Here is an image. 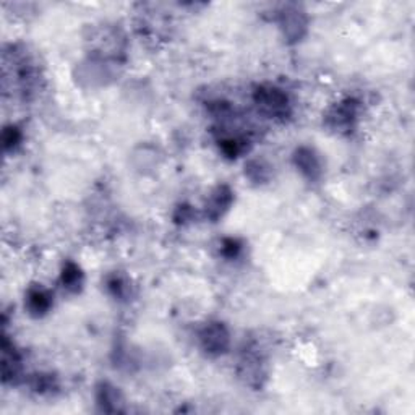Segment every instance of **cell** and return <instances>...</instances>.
Wrapping results in <instances>:
<instances>
[{
  "mask_svg": "<svg viewBox=\"0 0 415 415\" xmlns=\"http://www.w3.org/2000/svg\"><path fill=\"white\" fill-rule=\"evenodd\" d=\"M253 101H255L259 112H263L269 118L284 121L290 116L289 97L276 86H258L253 93Z\"/></svg>",
  "mask_w": 415,
  "mask_h": 415,
  "instance_id": "6da1fadb",
  "label": "cell"
},
{
  "mask_svg": "<svg viewBox=\"0 0 415 415\" xmlns=\"http://www.w3.org/2000/svg\"><path fill=\"white\" fill-rule=\"evenodd\" d=\"M357 116H359V102L355 100H344L337 102L326 114V125L339 133H349L355 127Z\"/></svg>",
  "mask_w": 415,
  "mask_h": 415,
  "instance_id": "7a4b0ae2",
  "label": "cell"
},
{
  "mask_svg": "<svg viewBox=\"0 0 415 415\" xmlns=\"http://www.w3.org/2000/svg\"><path fill=\"white\" fill-rule=\"evenodd\" d=\"M308 20L305 12L295 5H287L279 13V28L283 29L284 38L290 43H297L307 33Z\"/></svg>",
  "mask_w": 415,
  "mask_h": 415,
  "instance_id": "3957f363",
  "label": "cell"
},
{
  "mask_svg": "<svg viewBox=\"0 0 415 415\" xmlns=\"http://www.w3.org/2000/svg\"><path fill=\"white\" fill-rule=\"evenodd\" d=\"M201 347L206 354L221 355L227 352L231 344L229 331L222 323H208L200 333Z\"/></svg>",
  "mask_w": 415,
  "mask_h": 415,
  "instance_id": "277c9868",
  "label": "cell"
},
{
  "mask_svg": "<svg viewBox=\"0 0 415 415\" xmlns=\"http://www.w3.org/2000/svg\"><path fill=\"white\" fill-rule=\"evenodd\" d=\"M294 163L300 172H302L304 177H307L308 180H318L321 174H323V165H321L318 154L311 148H299L294 154Z\"/></svg>",
  "mask_w": 415,
  "mask_h": 415,
  "instance_id": "5b68a950",
  "label": "cell"
},
{
  "mask_svg": "<svg viewBox=\"0 0 415 415\" xmlns=\"http://www.w3.org/2000/svg\"><path fill=\"white\" fill-rule=\"evenodd\" d=\"M233 200L232 190L227 185H221L212 191L210 200L206 201V216L211 221H217L229 210Z\"/></svg>",
  "mask_w": 415,
  "mask_h": 415,
  "instance_id": "8992f818",
  "label": "cell"
},
{
  "mask_svg": "<svg viewBox=\"0 0 415 415\" xmlns=\"http://www.w3.org/2000/svg\"><path fill=\"white\" fill-rule=\"evenodd\" d=\"M240 376L245 378V381L252 386H261L259 380L264 378V368L263 360L259 359V355L247 352L240 360Z\"/></svg>",
  "mask_w": 415,
  "mask_h": 415,
  "instance_id": "52a82bcc",
  "label": "cell"
},
{
  "mask_svg": "<svg viewBox=\"0 0 415 415\" xmlns=\"http://www.w3.org/2000/svg\"><path fill=\"white\" fill-rule=\"evenodd\" d=\"M26 307L33 316H43L52 307V295L43 287H31L26 294Z\"/></svg>",
  "mask_w": 415,
  "mask_h": 415,
  "instance_id": "ba28073f",
  "label": "cell"
},
{
  "mask_svg": "<svg viewBox=\"0 0 415 415\" xmlns=\"http://www.w3.org/2000/svg\"><path fill=\"white\" fill-rule=\"evenodd\" d=\"M97 404H100L104 412H121L122 407V396L117 391V388H114L109 383H101L97 386Z\"/></svg>",
  "mask_w": 415,
  "mask_h": 415,
  "instance_id": "9c48e42d",
  "label": "cell"
},
{
  "mask_svg": "<svg viewBox=\"0 0 415 415\" xmlns=\"http://www.w3.org/2000/svg\"><path fill=\"white\" fill-rule=\"evenodd\" d=\"M62 284L70 292H78L83 284V273L78 264L69 261L62 269Z\"/></svg>",
  "mask_w": 415,
  "mask_h": 415,
  "instance_id": "30bf717a",
  "label": "cell"
},
{
  "mask_svg": "<svg viewBox=\"0 0 415 415\" xmlns=\"http://www.w3.org/2000/svg\"><path fill=\"white\" fill-rule=\"evenodd\" d=\"M245 174L250 177L253 182H264L268 180L269 177V168L264 163H261V161H250L245 165Z\"/></svg>",
  "mask_w": 415,
  "mask_h": 415,
  "instance_id": "8fae6325",
  "label": "cell"
},
{
  "mask_svg": "<svg viewBox=\"0 0 415 415\" xmlns=\"http://www.w3.org/2000/svg\"><path fill=\"white\" fill-rule=\"evenodd\" d=\"M31 385H33V388L38 393H49V391H54L57 388L55 380L52 375H36Z\"/></svg>",
  "mask_w": 415,
  "mask_h": 415,
  "instance_id": "7c38bea8",
  "label": "cell"
},
{
  "mask_svg": "<svg viewBox=\"0 0 415 415\" xmlns=\"http://www.w3.org/2000/svg\"><path fill=\"white\" fill-rule=\"evenodd\" d=\"M2 140L5 149H13L20 142H22V132H20V128L10 125L5 128Z\"/></svg>",
  "mask_w": 415,
  "mask_h": 415,
  "instance_id": "4fadbf2b",
  "label": "cell"
},
{
  "mask_svg": "<svg viewBox=\"0 0 415 415\" xmlns=\"http://www.w3.org/2000/svg\"><path fill=\"white\" fill-rule=\"evenodd\" d=\"M107 287L112 292L114 297H118V299L125 297V294H127V290H128L127 284L123 283L122 279L118 278V276H114L112 279H109V281H107Z\"/></svg>",
  "mask_w": 415,
  "mask_h": 415,
  "instance_id": "5bb4252c",
  "label": "cell"
},
{
  "mask_svg": "<svg viewBox=\"0 0 415 415\" xmlns=\"http://www.w3.org/2000/svg\"><path fill=\"white\" fill-rule=\"evenodd\" d=\"M240 243L233 240V238H227V240L222 243V253H224L227 258H236L238 255V252H240Z\"/></svg>",
  "mask_w": 415,
  "mask_h": 415,
  "instance_id": "9a60e30c",
  "label": "cell"
}]
</instances>
